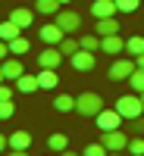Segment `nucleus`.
I'll list each match as a JSON object with an SVG mask.
<instances>
[{
    "mask_svg": "<svg viewBox=\"0 0 144 156\" xmlns=\"http://www.w3.org/2000/svg\"><path fill=\"white\" fill-rule=\"evenodd\" d=\"M103 109V97L97 90H82L75 97V112L78 115H88V119H97V112Z\"/></svg>",
    "mask_w": 144,
    "mask_h": 156,
    "instance_id": "f257e3e1",
    "label": "nucleus"
},
{
    "mask_svg": "<svg viewBox=\"0 0 144 156\" xmlns=\"http://www.w3.org/2000/svg\"><path fill=\"white\" fill-rule=\"evenodd\" d=\"M116 109H119V115L125 122H132L138 115H144V100H141V94H125L116 100Z\"/></svg>",
    "mask_w": 144,
    "mask_h": 156,
    "instance_id": "f03ea898",
    "label": "nucleus"
},
{
    "mask_svg": "<svg viewBox=\"0 0 144 156\" xmlns=\"http://www.w3.org/2000/svg\"><path fill=\"white\" fill-rule=\"evenodd\" d=\"M135 69H138L135 56H116V59L110 62V69H107V78H110V81H125Z\"/></svg>",
    "mask_w": 144,
    "mask_h": 156,
    "instance_id": "7ed1b4c3",
    "label": "nucleus"
},
{
    "mask_svg": "<svg viewBox=\"0 0 144 156\" xmlns=\"http://www.w3.org/2000/svg\"><path fill=\"white\" fill-rule=\"evenodd\" d=\"M128 137L122 128H116V131H100V144L107 147V153H125L128 150Z\"/></svg>",
    "mask_w": 144,
    "mask_h": 156,
    "instance_id": "20e7f679",
    "label": "nucleus"
},
{
    "mask_svg": "<svg viewBox=\"0 0 144 156\" xmlns=\"http://www.w3.org/2000/svg\"><path fill=\"white\" fill-rule=\"evenodd\" d=\"M94 122H97V128H100V131H116V128H119V125H122L125 119L119 115V109L113 106V109H100Z\"/></svg>",
    "mask_w": 144,
    "mask_h": 156,
    "instance_id": "39448f33",
    "label": "nucleus"
},
{
    "mask_svg": "<svg viewBox=\"0 0 144 156\" xmlns=\"http://www.w3.org/2000/svg\"><path fill=\"white\" fill-rule=\"evenodd\" d=\"M69 66H72L75 72H91V69L97 66V59H94V53H91V50H82V47H78L75 53L69 56Z\"/></svg>",
    "mask_w": 144,
    "mask_h": 156,
    "instance_id": "423d86ee",
    "label": "nucleus"
},
{
    "mask_svg": "<svg viewBox=\"0 0 144 156\" xmlns=\"http://www.w3.org/2000/svg\"><path fill=\"white\" fill-rule=\"evenodd\" d=\"M54 22H57L66 34H72V31H78V28H82V16H78L75 9H60Z\"/></svg>",
    "mask_w": 144,
    "mask_h": 156,
    "instance_id": "0eeeda50",
    "label": "nucleus"
},
{
    "mask_svg": "<svg viewBox=\"0 0 144 156\" xmlns=\"http://www.w3.org/2000/svg\"><path fill=\"white\" fill-rule=\"evenodd\" d=\"M0 69H3V78H6V81H19V78L25 75V66H22L19 56H6L3 62H0Z\"/></svg>",
    "mask_w": 144,
    "mask_h": 156,
    "instance_id": "6e6552de",
    "label": "nucleus"
},
{
    "mask_svg": "<svg viewBox=\"0 0 144 156\" xmlns=\"http://www.w3.org/2000/svg\"><path fill=\"white\" fill-rule=\"evenodd\" d=\"M63 59H66V56H63L60 47H44L41 56H38V66H41V69H57Z\"/></svg>",
    "mask_w": 144,
    "mask_h": 156,
    "instance_id": "1a4fd4ad",
    "label": "nucleus"
},
{
    "mask_svg": "<svg viewBox=\"0 0 144 156\" xmlns=\"http://www.w3.org/2000/svg\"><path fill=\"white\" fill-rule=\"evenodd\" d=\"M38 34H41V41H44L47 47H60V41H63V37H66V31H63V28H60L57 22H47L44 28L38 31Z\"/></svg>",
    "mask_w": 144,
    "mask_h": 156,
    "instance_id": "9d476101",
    "label": "nucleus"
},
{
    "mask_svg": "<svg viewBox=\"0 0 144 156\" xmlns=\"http://www.w3.org/2000/svg\"><path fill=\"white\" fill-rule=\"evenodd\" d=\"M100 50H103L107 56H122V53H125V41H122L119 34H110V37H103V41H100Z\"/></svg>",
    "mask_w": 144,
    "mask_h": 156,
    "instance_id": "9b49d317",
    "label": "nucleus"
},
{
    "mask_svg": "<svg viewBox=\"0 0 144 156\" xmlns=\"http://www.w3.org/2000/svg\"><path fill=\"white\" fill-rule=\"evenodd\" d=\"M116 12H119V6H116V0H94V3H91V16H97V19L116 16Z\"/></svg>",
    "mask_w": 144,
    "mask_h": 156,
    "instance_id": "f8f14e48",
    "label": "nucleus"
},
{
    "mask_svg": "<svg viewBox=\"0 0 144 156\" xmlns=\"http://www.w3.org/2000/svg\"><path fill=\"white\" fill-rule=\"evenodd\" d=\"M119 19L116 16H107V19H97V25H94V31L100 34V37H110V34H119Z\"/></svg>",
    "mask_w": 144,
    "mask_h": 156,
    "instance_id": "ddd939ff",
    "label": "nucleus"
},
{
    "mask_svg": "<svg viewBox=\"0 0 144 156\" xmlns=\"http://www.w3.org/2000/svg\"><path fill=\"white\" fill-rule=\"evenodd\" d=\"M35 16H38V12H35V9H25V6H16V9L9 12V19L16 22V25H19L22 31H25V28L31 25V19H35Z\"/></svg>",
    "mask_w": 144,
    "mask_h": 156,
    "instance_id": "4468645a",
    "label": "nucleus"
},
{
    "mask_svg": "<svg viewBox=\"0 0 144 156\" xmlns=\"http://www.w3.org/2000/svg\"><path fill=\"white\" fill-rule=\"evenodd\" d=\"M38 84H41V90H57V84H60L57 69H41L38 72Z\"/></svg>",
    "mask_w": 144,
    "mask_h": 156,
    "instance_id": "2eb2a0df",
    "label": "nucleus"
},
{
    "mask_svg": "<svg viewBox=\"0 0 144 156\" xmlns=\"http://www.w3.org/2000/svg\"><path fill=\"white\" fill-rule=\"evenodd\" d=\"M6 140H9V150H28V147H31V134L22 131V128H19V131H13Z\"/></svg>",
    "mask_w": 144,
    "mask_h": 156,
    "instance_id": "dca6fc26",
    "label": "nucleus"
},
{
    "mask_svg": "<svg viewBox=\"0 0 144 156\" xmlns=\"http://www.w3.org/2000/svg\"><path fill=\"white\" fill-rule=\"evenodd\" d=\"M6 44H9V56H25V53H28V50H31V41H28V37H25V34L13 37V41H6Z\"/></svg>",
    "mask_w": 144,
    "mask_h": 156,
    "instance_id": "f3484780",
    "label": "nucleus"
},
{
    "mask_svg": "<svg viewBox=\"0 0 144 156\" xmlns=\"http://www.w3.org/2000/svg\"><path fill=\"white\" fill-rule=\"evenodd\" d=\"M60 9H63L60 0H38V3H35V12H38V16H57Z\"/></svg>",
    "mask_w": 144,
    "mask_h": 156,
    "instance_id": "a211bd4d",
    "label": "nucleus"
},
{
    "mask_svg": "<svg viewBox=\"0 0 144 156\" xmlns=\"http://www.w3.org/2000/svg\"><path fill=\"white\" fill-rule=\"evenodd\" d=\"M16 90H22V94H35V90H41V84H38V75H28V72H25L19 81H16Z\"/></svg>",
    "mask_w": 144,
    "mask_h": 156,
    "instance_id": "6ab92c4d",
    "label": "nucleus"
},
{
    "mask_svg": "<svg viewBox=\"0 0 144 156\" xmlns=\"http://www.w3.org/2000/svg\"><path fill=\"white\" fill-rule=\"evenodd\" d=\"M47 147H50V153H63V150H69V137L63 131H54L47 137Z\"/></svg>",
    "mask_w": 144,
    "mask_h": 156,
    "instance_id": "aec40b11",
    "label": "nucleus"
},
{
    "mask_svg": "<svg viewBox=\"0 0 144 156\" xmlns=\"http://www.w3.org/2000/svg\"><path fill=\"white\" fill-rule=\"evenodd\" d=\"M54 109L57 112H75V97L72 94H57L54 97Z\"/></svg>",
    "mask_w": 144,
    "mask_h": 156,
    "instance_id": "412c9836",
    "label": "nucleus"
},
{
    "mask_svg": "<svg viewBox=\"0 0 144 156\" xmlns=\"http://www.w3.org/2000/svg\"><path fill=\"white\" fill-rule=\"evenodd\" d=\"M19 34H22V28H19L13 19H3V22H0V41H13V37H19Z\"/></svg>",
    "mask_w": 144,
    "mask_h": 156,
    "instance_id": "4be33fe9",
    "label": "nucleus"
},
{
    "mask_svg": "<svg viewBox=\"0 0 144 156\" xmlns=\"http://www.w3.org/2000/svg\"><path fill=\"white\" fill-rule=\"evenodd\" d=\"M125 53H128V56H135V59L144 53V37H141V34H132V37L125 41Z\"/></svg>",
    "mask_w": 144,
    "mask_h": 156,
    "instance_id": "5701e85b",
    "label": "nucleus"
},
{
    "mask_svg": "<svg viewBox=\"0 0 144 156\" xmlns=\"http://www.w3.org/2000/svg\"><path fill=\"white\" fill-rule=\"evenodd\" d=\"M100 41H103V37L94 31V34H82V37H78V44H82V50H91V53H97V50H100Z\"/></svg>",
    "mask_w": 144,
    "mask_h": 156,
    "instance_id": "b1692460",
    "label": "nucleus"
},
{
    "mask_svg": "<svg viewBox=\"0 0 144 156\" xmlns=\"http://www.w3.org/2000/svg\"><path fill=\"white\" fill-rule=\"evenodd\" d=\"M128 84H132L135 94H144V69H141V66H138L132 75H128Z\"/></svg>",
    "mask_w": 144,
    "mask_h": 156,
    "instance_id": "393cba45",
    "label": "nucleus"
},
{
    "mask_svg": "<svg viewBox=\"0 0 144 156\" xmlns=\"http://www.w3.org/2000/svg\"><path fill=\"white\" fill-rule=\"evenodd\" d=\"M78 47H82V44H78L75 37H63V41H60V50H63V56H66V59H69V56L75 53Z\"/></svg>",
    "mask_w": 144,
    "mask_h": 156,
    "instance_id": "a878e982",
    "label": "nucleus"
},
{
    "mask_svg": "<svg viewBox=\"0 0 144 156\" xmlns=\"http://www.w3.org/2000/svg\"><path fill=\"white\" fill-rule=\"evenodd\" d=\"M125 153L144 156V134H138V137H132V140H128V150H125Z\"/></svg>",
    "mask_w": 144,
    "mask_h": 156,
    "instance_id": "bb28decb",
    "label": "nucleus"
},
{
    "mask_svg": "<svg viewBox=\"0 0 144 156\" xmlns=\"http://www.w3.org/2000/svg\"><path fill=\"white\" fill-rule=\"evenodd\" d=\"M82 156H107V147H103L100 140H94V144H88V147L82 150Z\"/></svg>",
    "mask_w": 144,
    "mask_h": 156,
    "instance_id": "cd10ccee",
    "label": "nucleus"
},
{
    "mask_svg": "<svg viewBox=\"0 0 144 156\" xmlns=\"http://www.w3.org/2000/svg\"><path fill=\"white\" fill-rule=\"evenodd\" d=\"M13 115H16L13 100H0V119H13Z\"/></svg>",
    "mask_w": 144,
    "mask_h": 156,
    "instance_id": "c85d7f7f",
    "label": "nucleus"
},
{
    "mask_svg": "<svg viewBox=\"0 0 144 156\" xmlns=\"http://www.w3.org/2000/svg\"><path fill=\"white\" fill-rule=\"evenodd\" d=\"M116 6H119V12H135L141 6V0H116Z\"/></svg>",
    "mask_w": 144,
    "mask_h": 156,
    "instance_id": "c756f323",
    "label": "nucleus"
},
{
    "mask_svg": "<svg viewBox=\"0 0 144 156\" xmlns=\"http://www.w3.org/2000/svg\"><path fill=\"white\" fill-rule=\"evenodd\" d=\"M13 94L16 90L9 87V81H0V100H13Z\"/></svg>",
    "mask_w": 144,
    "mask_h": 156,
    "instance_id": "7c9ffc66",
    "label": "nucleus"
},
{
    "mask_svg": "<svg viewBox=\"0 0 144 156\" xmlns=\"http://www.w3.org/2000/svg\"><path fill=\"white\" fill-rule=\"evenodd\" d=\"M132 131H135V134H144V115L132 119Z\"/></svg>",
    "mask_w": 144,
    "mask_h": 156,
    "instance_id": "2f4dec72",
    "label": "nucleus"
},
{
    "mask_svg": "<svg viewBox=\"0 0 144 156\" xmlns=\"http://www.w3.org/2000/svg\"><path fill=\"white\" fill-rule=\"evenodd\" d=\"M6 56H9V44H6V41H0V62H3Z\"/></svg>",
    "mask_w": 144,
    "mask_h": 156,
    "instance_id": "473e14b6",
    "label": "nucleus"
},
{
    "mask_svg": "<svg viewBox=\"0 0 144 156\" xmlns=\"http://www.w3.org/2000/svg\"><path fill=\"white\" fill-rule=\"evenodd\" d=\"M6 147H9V140H6V134H0V153H3Z\"/></svg>",
    "mask_w": 144,
    "mask_h": 156,
    "instance_id": "72a5a7b5",
    "label": "nucleus"
},
{
    "mask_svg": "<svg viewBox=\"0 0 144 156\" xmlns=\"http://www.w3.org/2000/svg\"><path fill=\"white\" fill-rule=\"evenodd\" d=\"M6 156H28V150H9Z\"/></svg>",
    "mask_w": 144,
    "mask_h": 156,
    "instance_id": "f704fd0d",
    "label": "nucleus"
},
{
    "mask_svg": "<svg viewBox=\"0 0 144 156\" xmlns=\"http://www.w3.org/2000/svg\"><path fill=\"white\" fill-rule=\"evenodd\" d=\"M60 156H78V153H75V150H63Z\"/></svg>",
    "mask_w": 144,
    "mask_h": 156,
    "instance_id": "c9c22d12",
    "label": "nucleus"
},
{
    "mask_svg": "<svg viewBox=\"0 0 144 156\" xmlns=\"http://www.w3.org/2000/svg\"><path fill=\"white\" fill-rule=\"evenodd\" d=\"M135 62H138V66H141V69H144V53H141V56H138V59H135Z\"/></svg>",
    "mask_w": 144,
    "mask_h": 156,
    "instance_id": "e433bc0d",
    "label": "nucleus"
},
{
    "mask_svg": "<svg viewBox=\"0 0 144 156\" xmlns=\"http://www.w3.org/2000/svg\"><path fill=\"white\" fill-rule=\"evenodd\" d=\"M107 156H125V153H107Z\"/></svg>",
    "mask_w": 144,
    "mask_h": 156,
    "instance_id": "4c0bfd02",
    "label": "nucleus"
},
{
    "mask_svg": "<svg viewBox=\"0 0 144 156\" xmlns=\"http://www.w3.org/2000/svg\"><path fill=\"white\" fill-rule=\"evenodd\" d=\"M60 3H63V6H66V3H72V0H60Z\"/></svg>",
    "mask_w": 144,
    "mask_h": 156,
    "instance_id": "58836bf2",
    "label": "nucleus"
},
{
    "mask_svg": "<svg viewBox=\"0 0 144 156\" xmlns=\"http://www.w3.org/2000/svg\"><path fill=\"white\" fill-rule=\"evenodd\" d=\"M0 81H6V78H3V69H0Z\"/></svg>",
    "mask_w": 144,
    "mask_h": 156,
    "instance_id": "ea45409f",
    "label": "nucleus"
},
{
    "mask_svg": "<svg viewBox=\"0 0 144 156\" xmlns=\"http://www.w3.org/2000/svg\"><path fill=\"white\" fill-rule=\"evenodd\" d=\"M128 156H135V153H128Z\"/></svg>",
    "mask_w": 144,
    "mask_h": 156,
    "instance_id": "a19ab883",
    "label": "nucleus"
},
{
    "mask_svg": "<svg viewBox=\"0 0 144 156\" xmlns=\"http://www.w3.org/2000/svg\"><path fill=\"white\" fill-rule=\"evenodd\" d=\"M141 100H144V94H141Z\"/></svg>",
    "mask_w": 144,
    "mask_h": 156,
    "instance_id": "79ce46f5",
    "label": "nucleus"
}]
</instances>
